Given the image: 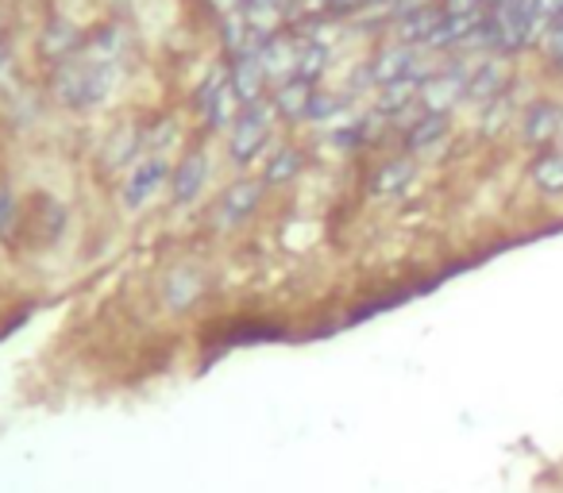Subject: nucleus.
I'll return each mask as SVG.
<instances>
[{"label": "nucleus", "mask_w": 563, "mask_h": 493, "mask_svg": "<svg viewBox=\"0 0 563 493\" xmlns=\"http://www.w3.org/2000/svg\"><path fill=\"white\" fill-rule=\"evenodd\" d=\"M108 93V73L101 70L97 62L93 66H66L58 73V96L73 108H89V104H97L101 96Z\"/></svg>", "instance_id": "obj_1"}, {"label": "nucleus", "mask_w": 563, "mask_h": 493, "mask_svg": "<svg viewBox=\"0 0 563 493\" xmlns=\"http://www.w3.org/2000/svg\"><path fill=\"white\" fill-rule=\"evenodd\" d=\"M271 124H274V116L263 101L248 104V112L235 119V128H232V159L235 162L255 159L258 147H266V139H271Z\"/></svg>", "instance_id": "obj_2"}, {"label": "nucleus", "mask_w": 563, "mask_h": 493, "mask_svg": "<svg viewBox=\"0 0 563 493\" xmlns=\"http://www.w3.org/2000/svg\"><path fill=\"white\" fill-rule=\"evenodd\" d=\"M463 96H467V70L448 66V70H440V73H428L425 85H421L417 104L425 112H440V116H448V112L456 108V101H463Z\"/></svg>", "instance_id": "obj_3"}, {"label": "nucleus", "mask_w": 563, "mask_h": 493, "mask_svg": "<svg viewBox=\"0 0 563 493\" xmlns=\"http://www.w3.org/2000/svg\"><path fill=\"white\" fill-rule=\"evenodd\" d=\"M367 73H370V81L375 85H398V81H405V78H428L425 70H421V55H417V47H390V50H382L375 62L367 66Z\"/></svg>", "instance_id": "obj_4"}, {"label": "nucleus", "mask_w": 563, "mask_h": 493, "mask_svg": "<svg viewBox=\"0 0 563 493\" xmlns=\"http://www.w3.org/2000/svg\"><path fill=\"white\" fill-rule=\"evenodd\" d=\"M228 81H232L235 101L258 104V96H263L266 81H271V78H266V66H263V55H258V47H248V50H240V55H235Z\"/></svg>", "instance_id": "obj_5"}, {"label": "nucleus", "mask_w": 563, "mask_h": 493, "mask_svg": "<svg viewBox=\"0 0 563 493\" xmlns=\"http://www.w3.org/2000/svg\"><path fill=\"white\" fill-rule=\"evenodd\" d=\"M521 136L529 147H548L555 136H563V108L555 101H537L525 112Z\"/></svg>", "instance_id": "obj_6"}, {"label": "nucleus", "mask_w": 563, "mask_h": 493, "mask_svg": "<svg viewBox=\"0 0 563 493\" xmlns=\"http://www.w3.org/2000/svg\"><path fill=\"white\" fill-rule=\"evenodd\" d=\"M506 85H509V66L502 58H486L475 73H467V96L471 101H502L506 96Z\"/></svg>", "instance_id": "obj_7"}, {"label": "nucleus", "mask_w": 563, "mask_h": 493, "mask_svg": "<svg viewBox=\"0 0 563 493\" xmlns=\"http://www.w3.org/2000/svg\"><path fill=\"white\" fill-rule=\"evenodd\" d=\"M162 182H166V162H162V159L139 162V167L131 170L128 177H124V200H128L131 208H143L147 200L159 193Z\"/></svg>", "instance_id": "obj_8"}, {"label": "nucleus", "mask_w": 563, "mask_h": 493, "mask_svg": "<svg viewBox=\"0 0 563 493\" xmlns=\"http://www.w3.org/2000/svg\"><path fill=\"white\" fill-rule=\"evenodd\" d=\"M232 101H235L232 81H228V73H217V78L202 89V96H197L205 124H212V128H225L228 119H232Z\"/></svg>", "instance_id": "obj_9"}, {"label": "nucleus", "mask_w": 563, "mask_h": 493, "mask_svg": "<svg viewBox=\"0 0 563 493\" xmlns=\"http://www.w3.org/2000/svg\"><path fill=\"white\" fill-rule=\"evenodd\" d=\"M258 193H263V185L251 182V177H240V182H235L232 190H228L225 197H220V208H217L220 223H240V220H248V216L255 213V205H258Z\"/></svg>", "instance_id": "obj_10"}, {"label": "nucleus", "mask_w": 563, "mask_h": 493, "mask_svg": "<svg viewBox=\"0 0 563 493\" xmlns=\"http://www.w3.org/2000/svg\"><path fill=\"white\" fill-rule=\"evenodd\" d=\"M313 96H317L313 81H301V78L282 81L278 93H274V112H282V116H290V119H301V116H309Z\"/></svg>", "instance_id": "obj_11"}, {"label": "nucleus", "mask_w": 563, "mask_h": 493, "mask_svg": "<svg viewBox=\"0 0 563 493\" xmlns=\"http://www.w3.org/2000/svg\"><path fill=\"white\" fill-rule=\"evenodd\" d=\"M205 177H209V162H205V154H197V151L185 154V162L174 174V200L177 205H189V200L205 190Z\"/></svg>", "instance_id": "obj_12"}, {"label": "nucleus", "mask_w": 563, "mask_h": 493, "mask_svg": "<svg viewBox=\"0 0 563 493\" xmlns=\"http://www.w3.org/2000/svg\"><path fill=\"white\" fill-rule=\"evenodd\" d=\"M532 185H537L540 193H548V197H560L563 193V147L560 151H544L537 162H532L529 170Z\"/></svg>", "instance_id": "obj_13"}, {"label": "nucleus", "mask_w": 563, "mask_h": 493, "mask_svg": "<svg viewBox=\"0 0 563 493\" xmlns=\"http://www.w3.org/2000/svg\"><path fill=\"white\" fill-rule=\"evenodd\" d=\"M444 136H448V116L425 112V116L413 119L410 136H405V147H410V151H428V147H436Z\"/></svg>", "instance_id": "obj_14"}, {"label": "nucleus", "mask_w": 563, "mask_h": 493, "mask_svg": "<svg viewBox=\"0 0 563 493\" xmlns=\"http://www.w3.org/2000/svg\"><path fill=\"white\" fill-rule=\"evenodd\" d=\"M410 177H413V167H410V159H394V162H387V167L375 174V182H370V193L375 197H390V193H402L405 185H410Z\"/></svg>", "instance_id": "obj_15"}, {"label": "nucleus", "mask_w": 563, "mask_h": 493, "mask_svg": "<svg viewBox=\"0 0 563 493\" xmlns=\"http://www.w3.org/2000/svg\"><path fill=\"white\" fill-rule=\"evenodd\" d=\"M301 170V154L294 151V147H278V154L271 159V167H266V182H290V177H298Z\"/></svg>", "instance_id": "obj_16"}, {"label": "nucleus", "mask_w": 563, "mask_h": 493, "mask_svg": "<svg viewBox=\"0 0 563 493\" xmlns=\"http://www.w3.org/2000/svg\"><path fill=\"white\" fill-rule=\"evenodd\" d=\"M544 50H548V62L563 70V16L544 32Z\"/></svg>", "instance_id": "obj_17"}, {"label": "nucleus", "mask_w": 563, "mask_h": 493, "mask_svg": "<svg viewBox=\"0 0 563 493\" xmlns=\"http://www.w3.org/2000/svg\"><path fill=\"white\" fill-rule=\"evenodd\" d=\"M448 16H483L491 9V0H444L440 4Z\"/></svg>", "instance_id": "obj_18"}, {"label": "nucleus", "mask_w": 563, "mask_h": 493, "mask_svg": "<svg viewBox=\"0 0 563 493\" xmlns=\"http://www.w3.org/2000/svg\"><path fill=\"white\" fill-rule=\"evenodd\" d=\"M12 228H16V197L0 185V236H12Z\"/></svg>", "instance_id": "obj_19"}, {"label": "nucleus", "mask_w": 563, "mask_h": 493, "mask_svg": "<svg viewBox=\"0 0 563 493\" xmlns=\"http://www.w3.org/2000/svg\"><path fill=\"white\" fill-rule=\"evenodd\" d=\"M4 73H9V50L0 47V78H4Z\"/></svg>", "instance_id": "obj_20"}]
</instances>
